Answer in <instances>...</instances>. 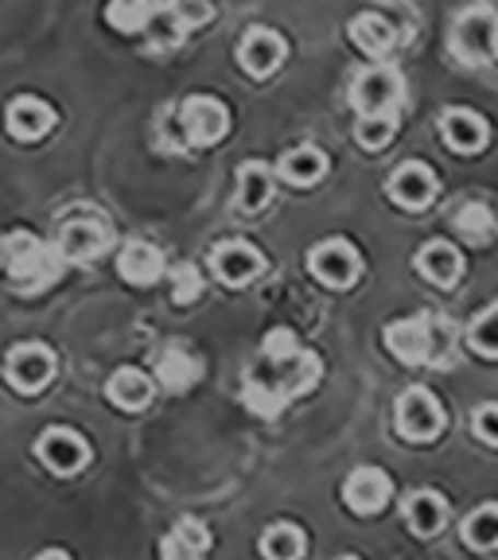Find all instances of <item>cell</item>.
<instances>
[{
    "instance_id": "obj_29",
    "label": "cell",
    "mask_w": 498,
    "mask_h": 560,
    "mask_svg": "<svg viewBox=\"0 0 498 560\" xmlns=\"http://www.w3.org/2000/svg\"><path fill=\"white\" fill-rule=\"evenodd\" d=\"M300 549H304V537H300L297 525H269L262 537V552L265 560H297Z\"/></svg>"
},
{
    "instance_id": "obj_6",
    "label": "cell",
    "mask_w": 498,
    "mask_h": 560,
    "mask_svg": "<svg viewBox=\"0 0 498 560\" xmlns=\"http://www.w3.org/2000/svg\"><path fill=\"white\" fill-rule=\"evenodd\" d=\"M105 242H109V234H105L97 214H70V219H62L59 254L67 257V261H74V265L94 261V257H102Z\"/></svg>"
},
{
    "instance_id": "obj_9",
    "label": "cell",
    "mask_w": 498,
    "mask_h": 560,
    "mask_svg": "<svg viewBox=\"0 0 498 560\" xmlns=\"http://www.w3.org/2000/svg\"><path fill=\"white\" fill-rule=\"evenodd\" d=\"M385 342H390L397 359L417 366V362L432 359V342H437L432 319L429 315H413V319H402V324H390L385 327Z\"/></svg>"
},
{
    "instance_id": "obj_19",
    "label": "cell",
    "mask_w": 498,
    "mask_h": 560,
    "mask_svg": "<svg viewBox=\"0 0 498 560\" xmlns=\"http://www.w3.org/2000/svg\"><path fill=\"white\" fill-rule=\"evenodd\" d=\"M164 269V257H160L157 245L149 242H129L125 245V254L117 257V272H121L129 284H152Z\"/></svg>"
},
{
    "instance_id": "obj_30",
    "label": "cell",
    "mask_w": 498,
    "mask_h": 560,
    "mask_svg": "<svg viewBox=\"0 0 498 560\" xmlns=\"http://www.w3.org/2000/svg\"><path fill=\"white\" fill-rule=\"evenodd\" d=\"M207 20H210L207 0H167V9H164V24L172 27L175 35L195 32V27H202Z\"/></svg>"
},
{
    "instance_id": "obj_13",
    "label": "cell",
    "mask_w": 498,
    "mask_h": 560,
    "mask_svg": "<svg viewBox=\"0 0 498 560\" xmlns=\"http://www.w3.org/2000/svg\"><path fill=\"white\" fill-rule=\"evenodd\" d=\"M432 195H437V175L425 164H402L390 175V199L405 210H420L429 207Z\"/></svg>"
},
{
    "instance_id": "obj_2",
    "label": "cell",
    "mask_w": 498,
    "mask_h": 560,
    "mask_svg": "<svg viewBox=\"0 0 498 560\" xmlns=\"http://www.w3.org/2000/svg\"><path fill=\"white\" fill-rule=\"evenodd\" d=\"M4 269L16 292H39L47 284H55L62 269V257L55 254L51 245H44L32 234H9L4 237Z\"/></svg>"
},
{
    "instance_id": "obj_23",
    "label": "cell",
    "mask_w": 498,
    "mask_h": 560,
    "mask_svg": "<svg viewBox=\"0 0 498 560\" xmlns=\"http://www.w3.org/2000/svg\"><path fill=\"white\" fill-rule=\"evenodd\" d=\"M105 394H109V401L117 405V409H144L152 397V385L144 374H137V370H117L114 377H109V385H105Z\"/></svg>"
},
{
    "instance_id": "obj_37",
    "label": "cell",
    "mask_w": 498,
    "mask_h": 560,
    "mask_svg": "<svg viewBox=\"0 0 498 560\" xmlns=\"http://www.w3.org/2000/svg\"><path fill=\"white\" fill-rule=\"evenodd\" d=\"M495 55H498V39H495Z\"/></svg>"
},
{
    "instance_id": "obj_24",
    "label": "cell",
    "mask_w": 498,
    "mask_h": 560,
    "mask_svg": "<svg viewBox=\"0 0 498 560\" xmlns=\"http://www.w3.org/2000/svg\"><path fill=\"white\" fill-rule=\"evenodd\" d=\"M324 172H327V156L320 149H312V144L292 149L289 156L280 160V175L297 187H308V184H315V179H324Z\"/></svg>"
},
{
    "instance_id": "obj_21",
    "label": "cell",
    "mask_w": 498,
    "mask_h": 560,
    "mask_svg": "<svg viewBox=\"0 0 498 560\" xmlns=\"http://www.w3.org/2000/svg\"><path fill=\"white\" fill-rule=\"evenodd\" d=\"M210 545V534L199 522H179L160 545V560H202Z\"/></svg>"
},
{
    "instance_id": "obj_16",
    "label": "cell",
    "mask_w": 498,
    "mask_h": 560,
    "mask_svg": "<svg viewBox=\"0 0 498 560\" xmlns=\"http://www.w3.org/2000/svg\"><path fill=\"white\" fill-rule=\"evenodd\" d=\"M55 125L51 105H44L39 97H16L9 105V132L16 140H39L47 137V129Z\"/></svg>"
},
{
    "instance_id": "obj_18",
    "label": "cell",
    "mask_w": 498,
    "mask_h": 560,
    "mask_svg": "<svg viewBox=\"0 0 498 560\" xmlns=\"http://www.w3.org/2000/svg\"><path fill=\"white\" fill-rule=\"evenodd\" d=\"M417 269H420V277H429L432 284L448 289V284H455V277H460L464 261H460V254H455L448 242H429V245H420Z\"/></svg>"
},
{
    "instance_id": "obj_25",
    "label": "cell",
    "mask_w": 498,
    "mask_h": 560,
    "mask_svg": "<svg viewBox=\"0 0 498 560\" xmlns=\"http://www.w3.org/2000/svg\"><path fill=\"white\" fill-rule=\"evenodd\" d=\"M157 12H160V0H109L105 20L117 32H144L157 20Z\"/></svg>"
},
{
    "instance_id": "obj_4",
    "label": "cell",
    "mask_w": 498,
    "mask_h": 560,
    "mask_svg": "<svg viewBox=\"0 0 498 560\" xmlns=\"http://www.w3.org/2000/svg\"><path fill=\"white\" fill-rule=\"evenodd\" d=\"M227 129H230L227 105L215 102V97H187L179 105V132H184V140L195 144V149H207V144L222 140Z\"/></svg>"
},
{
    "instance_id": "obj_32",
    "label": "cell",
    "mask_w": 498,
    "mask_h": 560,
    "mask_svg": "<svg viewBox=\"0 0 498 560\" xmlns=\"http://www.w3.org/2000/svg\"><path fill=\"white\" fill-rule=\"evenodd\" d=\"M472 347L483 359H498V304L479 315V324L472 327Z\"/></svg>"
},
{
    "instance_id": "obj_33",
    "label": "cell",
    "mask_w": 498,
    "mask_h": 560,
    "mask_svg": "<svg viewBox=\"0 0 498 560\" xmlns=\"http://www.w3.org/2000/svg\"><path fill=\"white\" fill-rule=\"evenodd\" d=\"M397 129V117H362L359 121V140L367 149H382L385 140L394 137Z\"/></svg>"
},
{
    "instance_id": "obj_31",
    "label": "cell",
    "mask_w": 498,
    "mask_h": 560,
    "mask_svg": "<svg viewBox=\"0 0 498 560\" xmlns=\"http://www.w3.org/2000/svg\"><path fill=\"white\" fill-rule=\"evenodd\" d=\"M464 541L472 545V549H495L498 545V506H483L467 517Z\"/></svg>"
},
{
    "instance_id": "obj_35",
    "label": "cell",
    "mask_w": 498,
    "mask_h": 560,
    "mask_svg": "<svg viewBox=\"0 0 498 560\" xmlns=\"http://www.w3.org/2000/svg\"><path fill=\"white\" fill-rule=\"evenodd\" d=\"M475 432H479L487 444H498V405H483L475 412Z\"/></svg>"
},
{
    "instance_id": "obj_15",
    "label": "cell",
    "mask_w": 498,
    "mask_h": 560,
    "mask_svg": "<svg viewBox=\"0 0 498 560\" xmlns=\"http://www.w3.org/2000/svg\"><path fill=\"white\" fill-rule=\"evenodd\" d=\"M39 459H44L51 471L74 475L82 464H86V444L67 429H47L44 440H39Z\"/></svg>"
},
{
    "instance_id": "obj_7",
    "label": "cell",
    "mask_w": 498,
    "mask_h": 560,
    "mask_svg": "<svg viewBox=\"0 0 498 560\" xmlns=\"http://www.w3.org/2000/svg\"><path fill=\"white\" fill-rule=\"evenodd\" d=\"M397 429H402V436H409V440L440 436V429H444L440 401L429 394V389H409V394H402V401H397Z\"/></svg>"
},
{
    "instance_id": "obj_28",
    "label": "cell",
    "mask_w": 498,
    "mask_h": 560,
    "mask_svg": "<svg viewBox=\"0 0 498 560\" xmlns=\"http://www.w3.org/2000/svg\"><path fill=\"white\" fill-rule=\"evenodd\" d=\"M238 202H242V210H262L265 202H269V195H273V175H269V167L265 164H245L242 167V175H238Z\"/></svg>"
},
{
    "instance_id": "obj_3",
    "label": "cell",
    "mask_w": 498,
    "mask_h": 560,
    "mask_svg": "<svg viewBox=\"0 0 498 560\" xmlns=\"http://www.w3.org/2000/svg\"><path fill=\"white\" fill-rule=\"evenodd\" d=\"M350 102L359 105L362 117H397L405 102V86H402V79H397V70L370 67L355 79Z\"/></svg>"
},
{
    "instance_id": "obj_1",
    "label": "cell",
    "mask_w": 498,
    "mask_h": 560,
    "mask_svg": "<svg viewBox=\"0 0 498 560\" xmlns=\"http://www.w3.org/2000/svg\"><path fill=\"white\" fill-rule=\"evenodd\" d=\"M315 377H320V359L300 347L289 327H277L265 335L262 359L245 374V405L257 417H277L292 397L312 389Z\"/></svg>"
},
{
    "instance_id": "obj_27",
    "label": "cell",
    "mask_w": 498,
    "mask_h": 560,
    "mask_svg": "<svg viewBox=\"0 0 498 560\" xmlns=\"http://www.w3.org/2000/svg\"><path fill=\"white\" fill-rule=\"evenodd\" d=\"M405 517H409L413 534L432 537V534H440V525H444V502H440L432 490H420V494L409 499V506H405Z\"/></svg>"
},
{
    "instance_id": "obj_38",
    "label": "cell",
    "mask_w": 498,
    "mask_h": 560,
    "mask_svg": "<svg viewBox=\"0 0 498 560\" xmlns=\"http://www.w3.org/2000/svg\"><path fill=\"white\" fill-rule=\"evenodd\" d=\"M343 560H355V557H343Z\"/></svg>"
},
{
    "instance_id": "obj_10",
    "label": "cell",
    "mask_w": 498,
    "mask_h": 560,
    "mask_svg": "<svg viewBox=\"0 0 498 560\" xmlns=\"http://www.w3.org/2000/svg\"><path fill=\"white\" fill-rule=\"evenodd\" d=\"M285 39H280L277 32H269V27H254V32L245 35L242 47H238V59H242V70L245 74H254V79H265V74H273V70L285 62Z\"/></svg>"
},
{
    "instance_id": "obj_22",
    "label": "cell",
    "mask_w": 498,
    "mask_h": 560,
    "mask_svg": "<svg viewBox=\"0 0 498 560\" xmlns=\"http://www.w3.org/2000/svg\"><path fill=\"white\" fill-rule=\"evenodd\" d=\"M350 39L378 59V55H385L397 44V32H394V24H390L385 16H378V12H362V16L350 24Z\"/></svg>"
},
{
    "instance_id": "obj_14",
    "label": "cell",
    "mask_w": 498,
    "mask_h": 560,
    "mask_svg": "<svg viewBox=\"0 0 498 560\" xmlns=\"http://www.w3.org/2000/svg\"><path fill=\"white\" fill-rule=\"evenodd\" d=\"M343 499L355 514H378L390 502V475H382L378 467H359L343 487Z\"/></svg>"
},
{
    "instance_id": "obj_8",
    "label": "cell",
    "mask_w": 498,
    "mask_h": 560,
    "mask_svg": "<svg viewBox=\"0 0 498 560\" xmlns=\"http://www.w3.org/2000/svg\"><path fill=\"white\" fill-rule=\"evenodd\" d=\"M308 265H312L315 277L324 280V284H332V289H350L355 277H359V269H362L359 254H355L347 242H339V237L315 245L312 257H308Z\"/></svg>"
},
{
    "instance_id": "obj_12",
    "label": "cell",
    "mask_w": 498,
    "mask_h": 560,
    "mask_svg": "<svg viewBox=\"0 0 498 560\" xmlns=\"http://www.w3.org/2000/svg\"><path fill=\"white\" fill-rule=\"evenodd\" d=\"M210 265H215L219 280H227L230 289H238V284H250L254 277H262L265 257L257 254L254 245H245V242H227V245H219V249H215Z\"/></svg>"
},
{
    "instance_id": "obj_17",
    "label": "cell",
    "mask_w": 498,
    "mask_h": 560,
    "mask_svg": "<svg viewBox=\"0 0 498 560\" xmlns=\"http://www.w3.org/2000/svg\"><path fill=\"white\" fill-rule=\"evenodd\" d=\"M440 129H444L448 149L455 152H479L487 144V121L472 109H448Z\"/></svg>"
},
{
    "instance_id": "obj_34",
    "label": "cell",
    "mask_w": 498,
    "mask_h": 560,
    "mask_svg": "<svg viewBox=\"0 0 498 560\" xmlns=\"http://www.w3.org/2000/svg\"><path fill=\"white\" fill-rule=\"evenodd\" d=\"M172 280H175V304H187V300L199 296L202 280H199V269H195V265H179V269L172 272Z\"/></svg>"
},
{
    "instance_id": "obj_26",
    "label": "cell",
    "mask_w": 498,
    "mask_h": 560,
    "mask_svg": "<svg viewBox=\"0 0 498 560\" xmlns=\"http://www.w3.org/2000/svg\"><path fill=\"white\" fill-rule=\"evenodd\" d=\"M455 230H460V237H467V245H487L498 230V219L487 202H464L455 210Z\"/></svg>"
},
{
    "instance_id": "obj_20",
    "label": "cell",
    "mask_w": 498,
    "mask_h": 560,
    "mask_svg": "<svg viewBox=\"0 0 498 560\" xmlns=\"http://www.w3.org/2000/svg\"><path fill=\"white\" fill-rule=\"evenodd\" d=\"M195 374H199V362H195V354H187V347L172 342V347L160 350L157 377H160V385H164V389L179 394V389H187V385L195 382Z\"/></svg>"
},
{
    "instance_id": "obj_36",
    "label": "cell",
    "mask_w": 498,
    "mask_h": 560,
    "mask_svg": "<svg viewBox=\"0 0 498 560\" xmlns=\"http://www.w3.org/2000/svg\"><path fill=\"white\" fill-rule=\"evenodd\" d=\"M39 560H70V557H67V552H59V549H51V552H44Z\"/></svg>"
},
{
    "instance_id": "obj_5",
    "label": "cell",
    "mask_w": 498,
    "mask_h": 560,
    "mask_svg": "<svg viewBox=\"0 0 498 560\" xmlns=\"http://www.w3.org/2000/svg\"><path fill=\"white\" fill-rule=\"evenodd\" d=\"M498 39V16L490 9H467L452 27V51L464 62H483L495 55Z\"/></svg>"
},
{
    "instance_id": "obj_11",
    "label": "cell",
    "mask_w": 498,
    "mask_h": 560,
    "mask_svg": "<svg viewBox=\"0 0 498 560\" xmlns=\"http://www.w3.org/2000/svg\"><path fill=\"white\" fill-rule=\"evenodd\" d=\"M55 374V359L47 347H16L9 354V382L16 385L20 394H35V389H44Z\"/></svg>"
}]
</instances>
